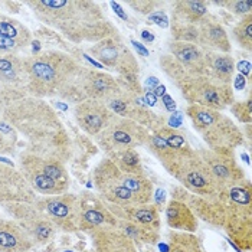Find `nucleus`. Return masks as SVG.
Listing matches in <instances>:
<instances>
[{
	"mask_svg": "<svg viewBox=\"0 0 252 252\" xmlns=\"http://www.w3.org/2000/svg\"><path fill=\"white\" fill-rule=\"evenodd\" d=\"M172 199L186 203L196 218L225 231L241 252L252 250V186L250 179L209 196L172 188Z\"/></svg>",
	"mask_w": 252,
	"mask_h": 252,
	"instance_id": "nucleus-1",
	"label": "nucleus"
},
{
	"mask_svg": "<svg viewBox=\"0 0 252 252\" xmlns=\"http://www.w3.org/2000/svg\"><path fill=\"white\" fill-rule=\"evenodd\" d=\"M39 20L55 28L74 43H97L118 35L102 4L90 0L26 1Z\"/></svg>",
	"mask_w": 252,
	"mask_h": 252,
	"instance_id": "nucleus-2",
	"label": "nucleus"
},
{
	"mask_svg": "<svg viewBox=\"0 0 252 252\" xmlns=\"http://www.w3.org/2000/svg\"><path fill=\"white\" fill-rule=\"evenodd\" d=\"M28 74V91L43 95H61L65 99L82 102L81 82L87 66L69 55L61 52H45L33 58L23 59Z\"/></svg>",
	"mask_w": 252,
	"mask_h": 252,
	"instance_id": "nucleus-3",
	"label": "nucleus"
},
{
	"mask_svg": "<svg viewBox=\"0 0 252 252\" xmlns=\"http://www.w3.org/2000/svg\"><path fill=\"white\" fill-rule=\"evenodd\" d=\"M4 117L29 137L38 155L61 161V156L66 152L68 138L48 105L42 101L22 99L16 105H9L4 110Z\"/></svg>",
	"mask_w": 252,
	"mask_h": 252,
	"instance_id": "nucleus-4",
	"label": "nucleus"
},
{
	"mask_svg": "<svg viewBox=\"0 0 252 252\" xmlns=\"http://www.w3.org/2000/svg\"><path fill=\"white\" fill-rule=\"evenodd\" d=\"M186 114L192 121L194 131L206 143L209 150H235L244 144V131H241L232 118L223 114V111L188 105Z\"/></svg>",
	"mask_w": 252,
	"mask_h": 252,
	"instance_id": "nucleus-5",
	"label": "nucleus"
},
{
	"mask_svg": "<svg viewBox=\"0 0 252 252\" xmlns=\"http://www.w3.org/2000/svg\"><path fill=\"white\" fill-rule=\"evenodd\" d=\"M158 63L176 88L193 78L208 75L205 51L189 42L170 40L167 43V54L160 57Z\"/></svg>",
	"mask_w": 252,
	"mask_h": 252,
	"instance_id": "nucleus-6",
	"label": "nucleus"
},
{
	"mask_svg": "<svg viewBox=\"0 0 252 252\" xmlns=\"http://www.w3.org/2000/svg\"><path fill=\"white\" fill-rule=\"evenodd\" d=\"M177 90L189 105H199L215 111L229 108L235 101L232 85L219 82L209 75L193 78Z\"/></svg>",
	"mask_w": 252,
	"mask_h": 252,
	"instance_id": "nucleus-7",
	"label": "nucleus"
},
{
	"mask_svg": "<svg viewBox=\"0 0 252 252\" xmlns=\"http://www.w3.org/2000/svg\"><path fill=\"white\" fill-rule=\"evenodd\" d=\"M150 134L152 133L147 128L134 121L114 116L107 128L95 136V141L105 155H111L121 150H136L137 147H144Z\"/></svg>",
	"mask_w": 252,
	"mask_h": 252,
	"instance_id": "nucleus-8",
	"label": "nucleus"
},
{
	"mask_svg": "<svg viewBox=\"0 0 252 252\" xmlns=\"http://www.w3.org/2000/svg\"><path fill=\"white\" fill-rule=\"evenodd\" d=\"M107 105L116 116L131 120L147 128L150 133H156L166 126V117L155 113L141 93L127 90L124 87H121L120 93L111 101H108Z\"/></svg>",
	"mask_w": 252,
	"mask_h": 252,
	"instance_id": "nucleus-9",
	"label": "nucleus"
},
{
	"mask_svg": "<svg viewBox=\"0 0 252 252\" xmlns=\"http://www.w3.org/2000/svg\"><path fill=\"white\" fill-rule=\"evenodd\" d=\"M88 52L108 71L117 72L118 77H138V61L133 51L126 45L118 33L94 43Z\"/></svg>",
	"mask_w": 252,
	"mask_h": 252,
	"instance_id": "nucleus-10",
	"label": "nucleus"
},
{
	"mask_svg": "<svg viewBox=\"0 0 252 252\" xmlns=\"http://www.w3.org/2000/svg\"><path fill=\"white\" fill-rule=\"evenodd\" d=\"M197 153L206 166L216 192L233 188L247 180L245 172L236 161L233 150L214 152L209 149H199Z\"/></svg>",
	"mask_w": 252,
	"mask_h": 252,
	"instance_id": "nucleus-11",
	"label": "nucleus"
},
{
	"mask_svg": "<svg viewBox=\"0 0 252 252\" xmlns=\"http://www.w3.org/2000/svg\"><path fill=\"white\" fill-rule=\"evenodd\" d=\"M94 188L99 197L116 206L137 205L131 192L126 188L121 172L110 158H102L93 172Z\"/></svg>",
	"mask_w": 252,
	"mask_h": 252,
	"instance_id": "nucleus-12",
	"label": "nucleus"
},
{
	"mask_svg": "<svg viewBox=\"0 0 252 252\" xmlns=\"http://www.w3.org/2000/svg\"><path fill=\"white\" fill-rule=\"evenodd\" d=\"M206 15L209 7L206 1L180 0L172 3V38L177 42L196 45L197 25Z\"/></svg>",
	"mask_w": 252,
	"mask_h": 252,
	"instance_id": "nucleus-13",
	"label": "nucleus"
},
{
	"mask_svg": "<svg viewBox=\"0 0 252 252\" xmlns=\"http://www.w3.org/2000/svg\"><path fill=\"white\" fill-rule=\"evenodd\" d=\"M36 208L46 212L49 220L63 231L79 229V199L74 194H55L36 202Z\"/></svg>",
	"mask_w": 252,
	"mask_h": 252,
	"instance_id": "nucleus-14",
	"label": "nucleus"
},
{
	"mask_svg": "<svg viewBox=\"0 0 252 252\" xmlns=\"http://www.w3.org/2000/svg\"><path fill=\"white\" fill-rule=\"evenodd\" d=\"M79 199V229L91 231L98 226L111 225L117 226V219L110 212L107 202L98 194H91L88 192L78 196Z\"/></svg>",
	"mask_w": 252,
	"mask_h": 252,
	"instance_id": "nucleus-15",
	"label": "nucleus"
},
{
	"mask_svg": "<svg viewBox=\"0 0 252 252\" xmlns=\"http://www.w3.org/2000/svg\"><path fill=\"white\" fill-rule=\"evenodd\" d=\"M74 113L78 126L93 137L98 136L102 130H105L116 116L105 102L95 99H85L77 104Z\"/></svg>",
	"mask_w": 252,
	"mask_h": 252,
	"instance_id": "nucleus-16",
	"label": "nucleus"
},
{
	"mask_svg": "<svg viewBox=\"0 0 252 252\" xmlns=\"http://www.w3.org/2000/svg\"><path fill=\"white\" fill-rule=\"evenodd\" d=\"M121 87L113 75L87 68L81 82V93L85 99H95L101 102H108L120 93Z\"/></svg>",
	"mask_w": 252,
	"mask_h": 252,
	"instance_id": "nucleus-17",
	"label": "nucleus"
},
{
	"mask_svg": "<svg viewBox=\"0 0 252 252\" xmlns=\"http://www.w3.org/2000/svg\"><path fill=\"white\" fill-rule=\"evenodd\" d=\"M196 45L206 51H214L220 54H229L232 45L223 25L214 15H206L197 25Z\"/></svg>",
	"mask_w": 252,
	"mask_h": 252,
	"instance_id": "nucleus-18",
	"label": "nucleus"
},
{
	"mask_svg": "<svg viewBox=\"0 0 252 252\" xmlns=\"http://www.w3.org/2000/svg\"><path fill=\"white\" fill-rule=\"evenodd\" d=\"M15 206L18 211H15L13 214L20 222L19 226L31 238V241H36L40 244L48 242L55 228V225L49 220V218L40 214L39 208L29 209L26 202Z\"/></svg>",
	"mask_w": 252,
	"mask_h": 252,
	"instance_id": "nucleus-19",
	"label": "nucleus"
},
{
	"mask_svg": "<svg viewBox=\"0 0 252 252\" xmlns=\"http://www.w3.org/2000/svg\"><path fill=\"white\" fill-rule=\"evenodd\" d=\"M88 233L95 252H138L136 244L117 226L104 225Z\"/></svg>",
	"mask_w": 252,
	"mask_h": 252,
	"instance_id": "nucleus-20",
	"label": "nucleus"
},
{
	"mask_svg": "<svg viewBox=\"0 0 252 252\" xmlns=\"http://www.w3.org/2000/svg\"><path fill=\"white\" fill-rule=\"evenodd\" d=\"M22 173L25 179L31 183V186L43 194H59L63 193L68 186L55 182L54 179L48 177L43 173L39 164L38 156H22Z\"/></svg>",
	"mask_w": 252,
	"mask_h": 252,
	"instance_id": "nucleus-21",
	"label": "nucleus"
},
{
	"mask_svg": "<svg viewBox=\"0 0 252 252\" xmlns=\"http://www.w3.org/2000/svg\"><path fill=\"white\" fill-rule=\"evenodd\" d=\"M110 212L114 215L117 220H127L137 225H147L160 228L158 209L153 203L146 205H131V206H116L107 203Z\"/></svg>",
	"mask_w": 252,
	"mask_h": 252,
	"instance_id": "nucleus-22",
	"label": "nucleus"
},
{
	"mask_svg": "<svg viewBox=\"0 0 252 252\" xmlns=\"http://www.w3.org/2000/svg\"><path fill=\"white\" fill-rule=\"evenodd\" d=\"M0 200L6 202H32L33 197L18 173L0 166Z\"/></svg>",
	"mask_w": 252,
	"mask_h": 252,
	"instance_id": "nucleus-23",
	"label": "nucleus"
},
{
	"mask_svg": "<svg viewBox=\"0 0 252 252\" xmlns=\"http://www.w3.org/2000/svg\"><path fill=\"white\" fill-rule=\"evenodd\" d=\"M166 220L170 229L176 232L194 233L197 229L196 215L186 203L176 199H172L166 206Z\"/></svg>",
	"mask_w": 252,
	"mask_h": 252,
	"instance_id": "nucleus-24",
	"label": "nucleus"
},
{
	"mask_svg": "<svg viewBox=\"0 0 252 252\" xmlns=\"http://www.w3.org/2000/svg\"><path fill=\"white\" fill-rule=\"evenodd\" d=\"M32 241L18 223L0 218V252H26Z\"/></svg>",
	"mask_w": 252,
	"mask_h": 252,
	"instance_id": "nucleus-25",
	"label": "nucleus"
},
{
	"mask_svg": "<svg viewBox=\"0 0 252 252\" xmlns=\"http://www.w3.org/2000/svg\"><path fill=\"white\" fill-rule=\"evenodd\" d=\"M28 74L23 61L15 55L0 57V84L10 87L13 90L25 88L28 90Z\"/></svg>",
	"mask_w": 252,
	"mask_h": 252,
	"instance_id": "nucleus-26",
	"label": "nucleus"
},
{
	"mask_svg": "<svg viewBox=\"0 0 252 252\" xmlns=\"http://www.w3.org/2000/svg\"><path fill=\"white\" fill-rule=\"evenodd\" d=\"M205 51V61H206V71L208 75L219 82L232 84L235 75V62L231 54H220L214 51Z\"/></svg>",
	"mask_w": 252,
	"mask_h": 252,
	"instance_id": "nucleus-27",
	"label": "nucleus"
},
{
	"mask_svg": "<svg viewBox=\"0 0 252 252\" xmlns=\"http://www.w3.org/2000/svg\"><path fill=\"white\" fill-rule=\"evenodd\" d=\"M117 228L126 233L136 245H155L160 239V228L117 220Z\"/></svg>",
	"mask_w": 252,
	"mask_h": 252,
	"instance_id": "nucleus-28",
	"label": "nucleus"
},
{
	"mask_svg": "<svg viewBox=\"0 0 252 252\" xmlns=\"http://www.w3.org/2000/svg\"><path fill=\"white\" fill-rule=\"evenodd\" d=\"M166 252H206L194 233L170 232Z\"/></svg>",
	"mask_w": 252,
	"mask_h": 252,
	"instance_id": "nucleus-29",
	"label": "nucleus"
},
{
	"mask_svg": "<svg viewBox=\"0 0 252 252\" xmlns=\"http://www.w3.org/2000/svg\"><path fill=\"white\" fill-rule=\"evenodd\" d=\"M107 158H110L116 164L120 172H134V170L143 169L137 150L128 149V150L116 152V153L107 155Z\"/></svg>",
	"mask_w": 252,
	"mask_h": 252,
	"instance_id": "nucleus-30",
	"label": "nucleus"
},
{
	"mask_svg": "<svg viewBox=\"0 0 252 252\" xmlns=\"http://www.w3.org/2000/svg\"><path fill=\"white\" fill-rule=\"evenodd\" d=\"M233 40L239 48L251 52L252 49V13L242 16L239 22L232 28Z\"/></svg>",
	"mask_w": 252,
	"mask_h": 252,
	"instance_id": "nucleus-31",
	"label": "nucleus"
},
{
	"mask_svg": "<svg viewBox=\"0 0 252 252\" xmlns=\"http://www.w3.org/2000/svg\"><path fill=\"white\" fill-rule=\"evenodd\" d=\"M233 117L244 123V124H251L252 120V101L251 97L247 101H233V104L229 107Z\"/></svg>",
	"mask_w": 252,
	"mask_h": 252,
	"instance_id": "nucleus-32",
	"label": "nucleus"
},
{
	"mask_svg": "<svg viewBox=\"0 0 252 252\" xmlns=\"http://www.w3.org/2000/svg\"><path fill=\"white\" fill-rule=\"evenodd\" d=\"M215 4L223 6L228 12L236 16H245L248 13H252V1L251 0H226V1H216Z\"/></svg>",
	"mask_w": 252,
	"mask_h": 252,
	"instance_id": "nucleus-33",
	"label": "nucleus"
},
{
	"mask_svg": "<svg viewBox=\"0 0 252 252\" xmlns=\"http://www.w3.org/2000/svg\"><path fill=\"white\" fill-rule=\"evenodd\" d=\"M127 4L134 7V10L140 12V13H152V12H155L156 6H160L163 3H160V1H150L149 0V1H128Z\"/></svg>",
	"mask_w": 252,
	"mask_h": 252,
	"instance_id": "nucleus-34",
	"label": "nucleus"
},
{
	"mask_svg": "<svg viewBox=\"0 0 252 252\" xmlns=\"http://www.w3.org/2000/svg\"><path fill=\"white\" fill-rule=\"evenodd\" d=\"M149 20H153L156 25H158L160 28H167L169 26V19L163 12H156L149 16Z\"/></svg>",
	"mask_w": 252,
	"mask_h": 252,
	"instance_id": "nucleus-35",
	"label": "nucleus"
},
{
	"mask_svg": "<svg viewBox=\"0 0 252 252\" xmlns=\"http://www.w3.org/2000/svg\"><path fill=\"white\" fill-rule=\"evenodd\" d=\"M0 152H10L9 144H7V140H6V136L3 133H0Z\"/></svg>",
	"mask_w": 252,
	"mask_h": 252,
	"instance_id": "nucleus-36",
	"label": "nucleus"
},
{
	"mask_svg": "<svg viewBox=\"0 0 252 252\" xmlns=\"http://www.w3.org/2000/svg\"><path fill=\"white\" fill-rule=\"evenodd\" d=\"M163 102H164V107L169 110V111H173L175 110V101L172 102V98L169 97V95H163V99H161Z\"/></svg>",
	"mask_w": 252,
	"mask_h": 252,
	"instance_id": "nucleus-37",
	"label": "nucleus"
},
{
	"mask_svg": "<svg viewBox=\"0 0 252 252\" xmlns=\"http://www.w3.org/2000/svg\"><path fill=\"white\" fill-rule=\"evenodd\" d=\"M131 43L136 46V49L141 54V55H144V57H147L149 55V52H147V49L146 48H143V45L141 43H138V42H136V40H131Z\"/></svg>",
	"mask_w": 252,
	"mask_h": 252,
	"instance_id": "nucleus-38",
	"label": "nucleus"
},
{
	"mask_svg": "<svg viewBox=\"0 0 252 252\" xmlns=\"http://www.w3.org/2000/svg\"><path fill=\"white\" fill-rule=\"evenodd\" d=\"M110 4L113 6V9L116 10L117 13H118V15H120L121 18H124V19H127V16H126V15L123 13V9L120 7V4H118V3H114V1H113V3H110Z\"/></svg>",
	"mask_w": 252,
	"mask_h": 252,
	"instance_id": "nucleus-39",
	"label": "nucleus"
},
{
	"mask_svg": "<svg viewBox=\"0 0 252 252\" xmlns=\"http://www.w3.org/2000/svg\"><path fill=\"white\" fill-rule=\"evenodd\" d=\"M141 36H143V39H144L146 42H152V40L155 39V36H153L150 32H147V31H143V32H141Z\"/></svg>",
	"mask_w": 252,
	"mask_h": 252,
	"instance_id": "nucleus-40",
	"label": "nucleus"
},
{
	"mask_svg": "<svg viewBox=\"0 0 252 252\" xmlns=\"http://www.w3.org/2000/svg\"><path fill=\"white\" fill-rule=\"evenodd\" d=\"M155 93L157 95H164V87H163V85H161V87H157Z\"/></svg>",
	"mask_w": 252,
	"mask_h": 252,
	"instance_id": "nucleus-41",
	"label": "nucleus"
},
{
	"mask_svg": "<svg viewBox=\"0 0 252 252\" xmlns=\"http://www.w3.org/2000/svg\"><path fill=\"white\" fill-rule=\"evenodd\" d=\"M1 97H3V90H1V84H0V105H1Z\"/></svg>",
	"mask_w": 252,
	"mask_h": 252,
	"instance_id": "nucleus-42",
	"label": "nucleus"
}]
</instances>
